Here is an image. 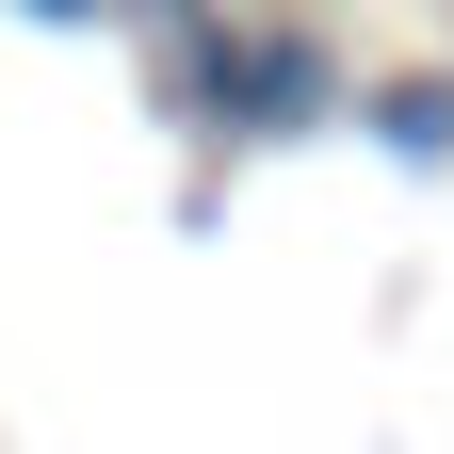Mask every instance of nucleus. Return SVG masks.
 <instances>
[{"instance_id":"obj_1","label":"nucleus","mask_w":454,"mask_h":454,"mask_svg":"<svg viewBox=\"0 0 454 454\" xmlns=\"http://www.w3.org/2000/svg\"><path fill=\"white\" fill-rule=\"evenodd\" d=\"M130 49H146V114L195 146H309L357 98L325 17H276V0H146Z\"/></svg>"},{"instance_id":"obj_2","label":"nucleus","mask_w":454,"mask_h":454,"mask_svg":"<svg viewBox=\"0 0 454 454\" xmlns=\"http://www.w3.org/2000/svg\"><path fill=\"white\" fill-rule=\"evenodd\" d=\"M340 130H373L406 179H454V66H389V82H357V98H340Z\"/></svg>"},{"instance_id":"obj_3","label":"nucleus","mask_w":454,"mask_h":454,"mask_svg":"<svg viewBox=\"0 0 454 454\" xmlns=\"http://www.w3.org/2000/svg\"><path fill=\"white\" fill-rule=\"evenodd\" d=\"M0 17H33V33H130L146 0H0Z\"/></svg>"},{"instance_id":"obj_4","label":"nucleus","mask_w":454,"mask_h":454,"mask_svg":"<svg viewBox=\"0 0 454 454\" xmlns=\"http://www.w3.org/2000/svg\"><path fill=\"white\" fill-rule=\"evenodd\" d=\"M276 17H340V0H276Z\"/></svg>"}]
</instances>
